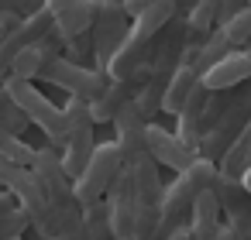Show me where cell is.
Instances as JSON below:
<instances>
[{"mask_svg": "<svg viewBox=\"0 0 251 240\" xmlns=\"http://www.w3.org/2000/svg\"><path fill=\"white\" fill-rule=\"evenodd\" d=\"M213 175H217V165H213V161L196 158L186 172H179V175H176V182H172V185H165V189H162V202H158V226H162L165 233H172V230L186 226V216H189L193 199H196L200 192H206V189H210Z\"/></svg>", "mask_w": 251, "mask_h": 240, "instance_id": "obj_1", "label": "cell"}, {"mask_svg": "<svg viewBox=\"0 0 251 240\" xmlns=\"http://www.w3.org/2000/svg\"><path fill=\"white\" fill-rule=\"evenodd\" d=\"M4 93L11 96V103L18 107V113L28 120V127H38L49 144L55 151H62V137H66V117H62V107H55L42 89H35V83H25V79H4L0 83Z\"/></svg>", "mask_w": 251, "mask_h": 240, "instance_id": "obj_2", "label": "cell"}, {"mask_svg": "<svg viewBox=\"0 0 251 240\" xmlns=\"http://www.w3.org/2000/svg\"><path fill=\"white\" fill-rule=\"evenodd\" d=\"M62 117H66V137H62V151H59V161H62V172L66 178L73 182L83 165L90 161V151H93V120H90V110L83 100H69L62 107Z\"/></svg>", "mask_w": 251, "mask_h": 240, "instance_id": "obj_3", "label": "cell"}, {"mask_svg": "<svg viewBox=\"0 0 251 240\" xmlns=\"http://www.w3.org/2000/svg\"><path fill=\"white\" fill-rule=\"evenodd\" d=\"M121 172V154L114 148V141H103V144H93L90 151V161L83 165V172L73 178V199L79 202V209L100 202L114 182V175Z\"/></svg>", "mask_w": 251, "mask_h": 240, "instance_id": "obj_4", "label": "cell"}, {"mask_svg": "<svg viewBox=\"0 0 251 240\" xmlns=\"http://www.w3.org/2000/svg\"><path fill=\"white\" fill-rule=\"evenodd\" d=\"M131 21L127 14L121 11V4L114 0H97V14H93V24H90V45H93V69L107 76V65L117 52V45L124 42Z\"/></svg>", "mask_w": 251, "mask_h": 240, "instance_id": "obj_5", "label": "cell"}, {"mask_svg": "<svg viewBox=\"0 0 251 240\" xmlns=\"http://www.w3.org/2000/svg\"><path fill=\"white\" fill-rule=\"evenodd\" d=\"M35 79L49 83V86H59L69 93V100H83V103H93L103 86H107V76L97 72V69H83V65H73L66 59H52Z\"/></svg>", "mask_w": 251, "mask_h": 240, "instance_id": "obj_6", "label": "cell"}, {"mask_svg": "<svg viewBox=\"0 0 251 240\" xmlns=\"http://www.w3.org/2000/svg\"><path fill=\"white\" fill-rule=\"evenodd\" d=\"M103 206H107V219H110V230L117 240H134V216H138V196H134V178H131V168L121 165V172L114 175L107 196H103Z\"/></svg>", "mask_w": 251, "mask_h": 240, "instance_id": "obj_7", "label": "cell"}, {"mask_svg": "<svg viewBox=\"0 0 251 240\" xmlns=\"http://www.w3.org/2000/svg\"><path fill=\"white\" fill-rule=\"evenodd\" d=\"M52 28H55V21H52V14L42 7V11H35L31 18H25V21H21V24L4 38V42H0V83L11 76L14 59H18L25 48L38 45L42 38H49V35H52Z\"/></svg>", "mask_w": 251, "mask_h": 240, "instance_id": "obj_8", "label": "cell"}, {"mask_svg": "<svg viewBox=\"0 0 251 240\" xmlns=\"http://www.w3.org/2000/svg\"><path fill=\"white\" fill-rule=\"evenodd\" d=\"M145 79H148V65H141V69H138L134 76H127V79H107L103 93H100L93 103H86L93 127H97V124H110L114 113H117L124 103H131V100L138 96V89L145 86Z\"/></svg>", "mask_w": 251, "mask_h": 240, "instance_id": "obj_9", "label": "cell"}, {"mask_svg": "<svg viewBox=\"0 0 251 240\" xmlns=\"http://www.w3.org/2000/svg\"><path fill=\"white\" fill-rule=\"evenodd\" d=\"M114 148H117V154H121V165H131V161H138L141 154H148L145 151V127H148V120L141 117V110L134 107V100L131 103H124L117 113H114Z\"/></svg>", "mask_w": 251, "mask_h": 240, "instance_id": "obj_10", "label": "cell"}, {"mask_svg": "<svg viewBox=\"0 0 251 240\" xmlns=\"http://www.w3.org/2000/svg\"><path fill=\"white\" fill-rule=\"evenodd\" d=\"M145 151H148V158L162 168H172V172H186L193 161H196V151L193 148H186L172 131H165V127H158V124H148L145 127Z\"/></svg>", "mask_w": 251, "mask_h": 240, "instance_id": "obj_11", "label": "cell"}, {"mask_svg": "<svg viewBox=\"0 0 251 240\" xmlns=\"http://www.w3.org/2000/svg\"><path fill=\"white\" fill-rule=\"evenodd\" d=\"M248 79H251V48H241V52H227L217 65H210L200 76V86L206 93H230Z\"/></svg>", "mask_w": 251, "mask_h": 240, "instance_id": "obj_12", "label": "cell"}, {"mask_svg": "<svg viewBox=\"0 0 251 240\" xmlns=\"http://www.w3.org/2000/svg\"><path fill=\"white\" fill-rule=\"evenodd\" d=\"M42 7L52 14L55 31L62 38H76V35L90 31L93 14H97V0H45Z\"/></svg>", "mask_w": 251, "mask_h": 240, "instance_id": "obj_13", "label": "cell"}, {"mask_svg": "<svg viewBox=\"0 0 251 240\" xmlns=\"http://www.w3.org/2000/svg\"><path fill=\"white\" fill-rule=\"evenodd\" d=\"M206 192H210V196L217 199V206H220V216H224V223L251 216V196H248V189H244V185H241L237 178H227V175H220V172H217Z\"/></svg>", "mask_w": 251, "mask_h": 240, "instance_id": "obj_14", "label": "cell"}, {"mask_svg": "<svg viewBox=\"0 0 251 240\" xmlns=\"http://www.w3.org/2000/svg\"><path fill=\"white\" fill-rule=\"evenodd\" d=\"M59 55H62V45H59V31L52 28V35H49V38H42L38 45L25 48V52L14 59L11 76H14V79H25V83H35V76H38L52 59H59ZM11 76H7V79H11Z\"/></svg>", "mask_w": 251, "mask_h": 240, "instance_id": "obj_15", "label": "cell"}, {"mask_svg": "<svg viewBox=\"0 0 251 240\" xmlns=\"http://www.w3.org/2000/svg\"><path fill=\"white\" fill-rule=\"evenodd\" d=\"M220 226H224V216H220V206L210 192H200L189 206V216H186V230L193 240H217L220 237Z\"/></svg>", "mask_w": 251, "mask_h": 240, "instance_id": "obj_16", "label": "cell"}, {"mask_svg": "<svg viewBox=\"0 0 251 240\" xmlns=\"http://www.w3.org/2000/svg\"><path fill=\"white\" fill-rule=\"evenodd\" d=\"M217 165V172L220 175H227V178H237L241 182V175L248 172V165H251V120L244 124V131L227 144V151L213 161Z\"/></svg>", "mask_w": 251, "mask_h": 240, "instance_id": "obj_17", "label": "cell"}, {"mask_svg": "<svg viewBox=\"0 0 251 240\" xmlns=\"http://www.w3.org/2000/svg\"><path fill=\"white\" fill-rule=\"evenodd\" d=\"M200 86V76L189 69V65H179L176 72H172V79H169V86H165V96H162V113H179L182 107H186V100L193 96V89Z\"/></svg>", "mask_w": 251, "mask_h": 240, "instance_id": "obj_18", "label": "cell"}, {"mask_svg": "<svg viewBox=\"0 0 251 240\" xmlns=\"http://www.w3.org/2000/svg\"><path fill=\"white\" fill-rule=\"evenodd\" d=\"M217 28H220V35H224V42H227L230 52L248 48V45H251V4L241 7L237 14H230V18H227L224 24H217Z\"/></svg>", "mask_w": 251, "mask_h": 240, "instance_id": "obj_19", "label": "cell"}, {"mask_svg": "<svg viewBox=\"0 0 251 240\" xmlns=\"http://www.w3.org/2000/svg\"><path fill=\"white\" fill-rule=\"evenodd\" d=\"M230 48H227V42H224V35H220V28H213V35L200 45V52L193 55V62H189V69L196 72V76H203L210 65H217L224 55H227Z\"/></svg>", "mask_w": 251, "mask_h": 240, "instance_id": "obj_20", "label": "cell"}, {"mask_svg": "<svg viewBox=\"0 0 251 240\" xmlns=\"http://www.w3.org/2000/svg\"><path fill=\"white\" fill-rule=\"evenodd\" d=\"M0 158L11 161V165H18V168H31L35 148H31L25 137H14V134H7V131H0Z\"/></svg>", "mask_w": 251, "mask_h": 240, "instance_id": "obj_21", "label": "cell"}, {"mask_svg": "<svg viewBox=\"0 0 251 240\" xmlns=\"http://www.w3.org/2000/svg\"><path fill=\"white\" fill-rule=\"evenodd\" d=\"M83 226H86V240H117L114 230H110V219H107V206H103V199L83 209Z\"/></svg>", "mask_w": 251, "mask_h": 240, "instance_id": "obj_22", "label": "cell"}, {"mask_svg": "<svg viewBox=\"0 0 251 240\" xmlns=\"http://www.w3.org/2000/svg\"><path fill=\"white\" fill-rule=\"evenodd\" d=\"M59 45H62V55L66 62L73 65H83V69H93V45H90V31L86 35H76V38H62L59 35Z\"/></svg>", "mask_w": 251, "mask_h": 240, "instance_id": "obj_23", "label": "cell"}, {"mask_svg": "<svg viewBox=\"0 0 251 240\" xmlns=\"http://www.w3.org/2000/svg\"><path fill=\"white\" fill-rule=\"evenodd\" d=\"M0 131H7L14 137H25V131H28V120L18 113V107L11 103V96L4 93V86H0Z\"/></svg>", "mask_w": 251, "mask_h": 240, "instance_id": "obj_24", "label": "cell"}, {"mask_svg": "<svg viewBox=\"0 0 251 240\" xmlns=\"http://www.w3.org/2000/svg\"><path fill=\"white\" fill-rule=\"evenodd\" d=\"M28 230V216L14 206L7 213H0V240H14V237H25Z\"/></svg>", "mask_w": 251, "mask_h": 240, "instance_id": "obj_25", "label": "cell"}, {"mask_svg": "<svg viewBox=\"0 0 251 240\" xmlns=\"http://www.w3.org/2000/svg\"><path fill=\"white\" fill-rule=\"evenodd\" d=\"M148 4H155V0H121V11L127 14V21H134V18H141V11Z\"/></svg>", "mask_w": 251, "mask_h": 240, "instance_id": "obj_26", "label": "cell"}, {"mask_svg": "<svg viewBox=\"0 0 251 240\" xmlns=\"http://www.w3.org/2000/svg\"><path fill=\"white\" fill-rule=\"evenodd\" d=\"M227 226H230L234 240H251V216H244V219H230Z\"/></svg>", "mask_w": 251, "mask_h": 240, "instance_id": "obj_27", "label": "cell"}, {"mask_svg": "<svg viewBox=\"0 0 251 240\" xmlns=\"http://www.w3.org/2000/svg\"><path fill=\"white\" fill-rule=\"evenodd\" d=\"M241 7H248V0H220V24H224L230 14H237Z\"/></svg>", "mask_w": 251, "mask_h": 240, "instance_id": "obj_28", "label": "cell"}, {"mask_svg": "<svg viewBox=\"0 0 251 240\" xmlns=\"http://www.w3.org/2000/svg\"><path fill=\"white\" fill-rule=\"evenodd\" d=\"M193 7H196V0H172V11L176 14H189Z\"/></svg>", "mask_w": 251, "mask_h": 240, "instance_id": "obj_29", "label": "cell"}, {"mask_svg": "<svg viewBox=\"0 0 251 240\" xmlns=\"http://www.w3.org/2000/svg\"><path fill=\"white\" fill-rule=\"evenodd\" d=\"M165 237H169V233H165V230H162V226H158V230H155V233H151V237H145V240H165Z\"/></svg>", "mask_w": 251, "mask_h": 240, "instance_id": "obj_30", "label": "cell"}, {"mask_svg": "<svg viewBox=\"0 0 251 240\" xmlns=\"http://www.w3.org/2000/svg\"><path fill=\"white\" fill-rule=\"evenodd\" d=\"M114 4H121V0H114Z\"/></svg>", "mask_w": 251, "mask_h": 240, "instance_id": "obj_31", "label": "cell"}, {"mask_svg": "<svg viewBox=\"0 0 251 240\" xmlns=\"http://www.w3.org/2000/svg\"><path fill=\"white\" fill-rule=\"evenodd\" d=\"M248 4H251V0H248Z\"/></svg>", "mask_w": 251, "mask_h": 240, "instance_id": "obj_32", "label": "cell"}, {"mask_svg": "<svg viewBox=\"0 0 251 240\" xmlns=\"http://www.w3.org/2000/svg\"><path fill=\"white\" fill-rule=\"evenodd\" d=\"M248 168H251V165H248Z\"/></svg>", "mask_w": 251, "mask_h": 240, "instance_id": "obj_33", "label": "cell"}, {"mask_svg": "<svg viewBox=\"0 0 251 240\" xmlns=\"http://www.w3.org/2000/svg\"><path fill=\"white\" fill-rule=\"evenodd\" d=\"M248 48H251V45H248Z\"/></svg>", "mask_w": 251, "mask_h": 240, "instance_id": "obj_34", "label": "cell"}]
</instances>
